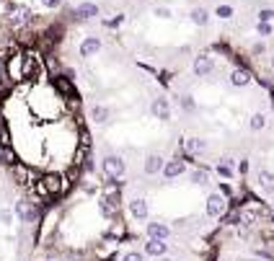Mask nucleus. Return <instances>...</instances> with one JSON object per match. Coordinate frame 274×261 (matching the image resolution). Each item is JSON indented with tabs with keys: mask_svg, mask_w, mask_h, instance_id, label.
Here are the masks:
<instances>
[{
	"mask_svg": "<svg viewBox=\"0 0 274 261\" xmlns=\"http://www.w3.org/2000/svg\"><path fill=\"white\" fill-rule=\"evenodd\" d=\"M101 168H104V174L109 176V178H122L124 176V161L119 155H106L104 161H101Z\"/></svg>",
	"mask_w": 274,
	"mask_h": 261,
	"instance_id": "1",
	"label": "nucleus"
},
{
	"mask_svg": "<svg viewBox=\"0 0 274 261\" xmlns=\"http://www.w3.org/2000/svg\"><path fill=\"white\" fill-rule=\"evenodd\" d=\"M8 21H10V26L18 29V26H26L29 21H31V10L26 5H10L8 10Z\"/></svg>",
	"mask_w": 274,
	"mask_h": 261,
	"instance_id": "2",
	"label": "nucleus"
},
{
	"mask_svg": "<svg viewBox=\"0 0 274 261\" xmlns=\"http://www.w3.org/2000/svg\"><path fill=\"white\" fill-rule=\"evenodd\" d=\"M191 70H194V75H197V78H207L215 70V60L210 57V54H199V57H194Z\"/></svg>",
	"mask_w": 274,
	"mask_h": 261,
	"instance_id": "3",
	"label": "nucleus"
},
{
	"mask_svg": "<svg viewBox=\"0 0 274 261\" xmlns=\"http://www.w3.org/2000/svg\"><path fill=\"white\" fill-rule=\"evenodd\" d=\"M96 16H98V5L96 3H81L73 10V18L78 21V24H86V21L96 18Z\"/></svg>",
	"mask_w": 274,
	"mask_h": 261,
	"instance_id": "4",
	"label": "nucleus"
},
{
	"mask_svg": "<svg viewBox=\"0 0 274 261\" xmlns=\"http://www.w3.org/2000/svg\"><path fill=\"white\" fill-rule=\"evenodd\" d=\"M150 111H153V117H158L161 122H168V119H171V106H168V98H163V96L153 98Z\"/></svg>",
	"mask_w": 274,
	"mask_h": 261,
	"instance_id": "5",
	"label": "nucleus"
},
{
	"mask_svg": "<svg viewBox=\"0 0 274 261\" xmlns=\"http://www.w3.org/2000/svg\"><path fill=\"white\" fill-rule=\"evenodd\" d=\"M101 52V39L98 37H86L81 42V57H96Z\"/></svg>",
	"mask_w": 274,
	"mask_h": 261,
	"instance_id": "6",
	"label": "nucleus"
},
{
	"mask_svg": "<svg viewBox=\"0 0 274 261\" xmlns=\"http://www.w3.org/2000/svg\"><path fill=\"white\" fill-rule=\"evenodd\" d=\"M54 88L60 90V93H62L65 98H78L73 81H70V78H65V75H54Z\"/></svg>",
	"mask_w": 274,
	"mask_h": 261,
	"instance_id": "7",
	"label": "nucleus"
},
{
	"mask_svg": "<svg viewBox=\"0 0 274 261\" xmlns=\"http://www.w3.org/2000/svg\"><path fill=\"white\" fill-rule=\"evenodd\" d=\"M223 212H225V197L223 194H210V199H207V215H210V218H220Z\"/></svg>",
	"mask_w": 274,
	"mask_h": 261,
	"instance_id": "8",
	"label": "nucleus"
},
{
	"mask_svg": "<svg viewBox=\"0 0 274 261\" xmlns=\"http://www.w3.org/2000/svg\"><path fill=\"white\" fill-rule=\"evenodd\" d=\"M163 168H166V161H163L161 155H147L145 158V174L147 176H158Z\"/></svg>",
	"mask_w": 274,
	"mask_h": 261,
	"instance_id": "9",
	"label": "nucleus"
},
{
	"mask_svg": "<svg viewBox=\"0 0 274 261\" xmlns=\"http://www.w3.org/2000/svg\"><path fill=\"white\" fill-rule=\"evenodd\" d=\"M184 171H186V163L181 161V158H174V161H168V163H166L163 176H166V178H179Z\"/></svg>",
	"mask_w": 274,
	"mask_h": 261,
	"instance_id": "10",
	"label": "nucleus"
},
{
	"mask_svg": "<svg viewBox=\"0 0 274 261\" xmlns=\"http://www.w3.org/2000/svg\"><path fill=\"white\" fill-rule=\"evenodd\" d=\"M16 212H18V218L24 220V222H34L37 220V207H34L31 202H18V207H16Z\"/></svg>",
	"mask_w": 274,
	"mask_h": 261,
	"instance_id": "11",
	"label": "nucleus"
},
{
	"mask_svg": "<svg viewBox=\"0 0 274 261\" xmlns=\"http://www.w3.org/2000/svg\"><path fill=\"white\" fill-rule=\"evenodd\" d=\"M251 83V73L246 70V67H235V70L230 73V86L235 88H246Z\"/></svg>",
	"mask_w": 274,
	"mask_h": 261,
	"instance_id": "12",
	"label": "nucleus"
},
{
	"mask_svg": "<svg viewBox=\"0 0 274 261\" xmlns=\"http://www.w3.org/2000/svg\"><path fill=\"white\" fill-rule=\"evenodd\" d=\"M42 189L47 191V194H57V191L62 189V178L54 176V174H47V176L42 178Z\"/></svg>",
	"mask_w": 274,
	"mask_h": 261,
	"instance_id": "13",
	"label": "nucleus"
},
{
	"mask_svg": "<svg viewBox=\"0 0 274 261\" xmlns=\"http://www.w3.org/2000/svg\"><path fill=\"white\" fill-rule=\"evenodd\" d=\"M166 251H168V246L161 241V238H150V243L145 246V254H150V256H155V259L163 256Z\"/></svg>",
	"mask_w": 274,
	"mask_h": 261,
	"instance_id": "14",
	"label": "nucleus"
},
{
	"mask_svg": "<svg viewBox=\"0 0 274 261\" xmlns=\"http://www.w3.org/2000/svg\"><path fill=\"white\" fill-rule=\"evenodd\" d=\"M189 18H191L194 26H207L210 24V10L207 8H194L189 13Z\"/></svg>",
	"mask_w": 274,
	"mask_h": 261,
	"instance_id": "15",
	"label": "nucleus"
},
{
	"mask_svg": "<svg viewBox=\"0 0 274 261\" xmlns=\"http://www.w3.org/2000/svg\"><path fill=\"white\" fill-rule=\"evenodd\" d=\"M130 212H132V218L145 220V218H147V202H145V199H132V202H130Z\"/></svg>",
	"mask_w": 274,
	"mask_h": 261,
	"instance_id": "16",
	"label": "nucleus"
},
{
	"mask_svg": "<svg viewBox=\"0 0 274 261\" xmlns=\"http://www.w3.org/2000/svg\"><path fill=\"white\" fill-rule=\"evenodd\" d=\"M259 186L267 191V194H274V174L272 171H261L259 174Z\"/></svg>",
	"mask_w": 274,
	"mask_h": 261,
	"instance_id": "17",
	"label": "nucleus"
},
{
	"mask_svg": "<svg viewBox=\"0 0 274 261\" xmlns=\"http://www.w3.org/2000/svg\"><path fill=\"white\" fill-rule=\"evenodd\" d=\"M168 228H166V225L163 222H150V225H147V235H150V238H161V241H163V238H168Z\"/></svg>",
	"mask_w": 274,
	"mask_h": 261,
	"instance_id": "18",
	"label": "nucleus"
},
{
	"mask_svg": "<svg viewBox=\"0 0 274 261\" xmlns=\"http://www.w3.org/2000/svg\"><path fill=\"white\" fill-rule=\"evenodd\" d=\"M186 150H189V155L204 153V150H207V142L199 140V137H189V140H186Z\"/></svg>",
	"mask_w": 274,
	"mask_h": 261,
	"instance_id": "19",
	"label": "nucleus"
},
{
	"mask_svg": "<svg viewBox=\"0 0 274 261\" xmlns=\"http://www.w3.org/2000/svg\"><path fill=\"white\" fill-rule=\"evenodd\" d=\"M191 181H194V184H199V186L210 184V171H207V168H197V171L191 174Z\"/></svg>",
	"mask_w": 274,
	"mask_h": 261,
	"instance_id": "20",
	"label": "nucleus"
},
{
	"mask_svg": "<svg viewBox=\"0 0 274 261\" xmlns=\"http://www.w3.org/2000/svg\"><path fill=\"white\" fill-rule=\"evenodd\" d=\"M248 127L254 130V132H261V130L267 127V117L264 114H254V117H251V122H248Z\"/></svg>",
	"mask_w": 274,
	"mask_h": 261,
	"instance_id": "21",
	"label": "nucleus"
},
{
	"mask_svg": "<svg viewBox=\"0 0 274 261\" xmlns=\"http://www.w3.org/2000/svg\"><path fill=\"white\" fill-rule=\"evenodd\" d=\"M93 122L96 124H106L109 122V109L106 106H93Z\"/></svg>",
	"mask_w": 274,
	"mask_h": 261,
	"instance_id": "22",
	"label": "nucleus"
},
{
	"mask_svg": "<svg viewBox=\"0 0 274 261\" xmlns=\"http://www.w3.org/2000/svg\"><path fill=\"white\" fill-rule=\"evenodd\" d=\"M218 174L223 178H230L233 176V161H230V158H223V163L218 166Z\"/></svg>",
	"mask_w": 274,
	"mask_h": 261,
	"instance_id": "23",
	"label": "nucleus"
},
{
	"mask_svg": "<svg viewBox=\"0 0 274 261\" xmlns=\"http://www.w3.org/2000/svg\"><path fill=\"white\" fill-rule=\"evenodd\" d=\"M233 13H235V10H233V5H225V3L215 8V16H218V18H223V21L233 18Z\"/></svg>",
	"mask_w": 274,
	"mask_h": 261,
	"instance_id": "24",
	"label": "nucleus"
},
{
	"mask_svg": "<svg viewBox=\"0 0 274 261\" xmlns=\"http://www.w3.org/2000/svg\"><path fill=\"white\" fill-rule=\"evenodd\" d=\"M256 18L264 21V24H272V21H274V8H261Z\"/></svg>",
	"mask_w": 274,
	"mask_h": 261,
	"instance_id": "25",
	"label": "nucleus"
},
{
	"mask_svg": "<svg viewBox=\"0 0 274 261\" xmlns=\"http://www.w3.org/2000/svg\"><path fill=\"white\" fill-rule=\"evenodd\" d=\"M256 31H259V37H272L274 26H272V24H264V21H259V24H256Z\"/></svg>",
	"mask_w": 274,
	"mask_h": 261,
	"instance_id": "26",
	"label": "nucleus"
},
{
	"mask_svg": "<svg viewBox=\"0 0 274 261\" xmlns=\"http://www.w3.org/2000/svg\"><path fill=\"white\" fill-rule=\"evenodd\" d=\"M181 106H184L186 111H194V101H191V96H181Z\"/></svg>",
	"mask_w": 274,
	"mask_h": 261,
	"instance_id": "27",
	"label": "nucleus"
},
{
	"mask_svg": "<svg viewBox=\"0 0 274 261\" xmlns=\"http://www.w3.org/2000/svg\"><path fill=\"white\" fill-rule=\"evenodd\" d=\"M0 142H8V127H5V122H0Z\"/></svg>",
	"mask_w": 274,
	"mask_h": 261,
	"instance_id": "28",
	"label": "nucleus"
},
{
	"mask_svg": "<svg viewBox=\"0 0 274 261\" xmlns=\"http://www.w3.org/2000/svg\"><path fill=\"white\" fill-rule=\"evenodd\" d=\"M155 16H158V18H171V10L161 5V8H155Z\"/></svg>",
	"mask_w": 274,
	"mask_h": 261,
	"instance_id": "29",
	"label": "nucleus"
},
{
	"mask_svg": "<svg viewBox=\"0 0 274 261\" xmlns=\"http://www.w3.org/2000/svg\"><path fill=\"white\" fill-rule=\"evenodd\" d=\"M42 5H44V8H60L62 0H42Z\"/></svg>",
	"mask_w": 274,
	"mask_h": 261,
	"instance_id": "30",
	"label": "nucleus"
},
{
	"mask_svg": "<svg viewBox=\"0 0 274 261\" xmlns=\"http://www.w3.org/2000/svg\"><path fill=\"white\" fill-rule=\"evenodd\" d=\"M238 220H241V215H238V212H233V215H228V218H225L228 225H238Z\"/></svg>",
	"mask_w": 274,
	"mask_h": 261,
	"instance_id": "31",
	"label": "nucleus"
},
{
	"mask_svg": "<svg viewBox=\"0 0 274 261\" xmlns=\"http://www.w3.org/2000/svg\"><path fill=\"white\" fill-rule=\"evenodd\" d=\"M264 49H267V47H264V42H256L254 47H251V52H254V54H264Z\"/></svg>",
	"mask_w": 274,
	"mask_h": 261,
	"instance_id": "32",
	"label": "nucleus"
},
{
	"mask_svg": "<svg viewBox=\"0 0 274 261\" xmlns=\"http://www.w3.org/2000/svg\"><path fill=\"white\" fill-rule=\"evenodd\" d=\"M122 261H142V254H137V251H132V254H127Z\"/></svg>",
	"mask_w": 274,
	"mask_h": 261,
	"instance_id": "33",
	"label": "nucleus"
},
{
	"mask_svg": "<svg viewBox=\"0 0 274 261\" xmlns=\"http://www.w3.org/2000/svg\"><path fill=\"white\" fill-rule=\"evenodd\" d=\"M122 21H124V16H117V18H111V21H109V24H106V26H119V24H122Z\"/></svg>",
	"mask_w": 274,
	"mask_h": 261,
	"instance_id": "34",
	"label": "nucleus"
},
{
	"mask_svg": "<svg viewBox=\"0 0 274 261\" xmlns=\"http://www.w3.org/2000/svg\"><path fill=\"white\" fill-rule=\"evenodd\" d=\"M5 78H8V75H5L3 70H0V90H3V88L8 86V81H5Z\"/></svg>",
	"mask_w": 274,
	"mask_h": 261,
	"instance_id": "35",
	"label": "nucleus"
},
{
	"mask_svg": "<svg viewBox=\"0 0 274 261\" xmlns=\"http://www.w3.org/2000/svg\"><path fill=\"white\" fill-rule=\"evenodd\" d=\"M272 111H274V88H272Z\"/></svg>",
	"mask_w": 274,
	"mask_h": 261,
	"instance_id": "36",
	"label": "nucleus"
},
{
	"mask_svg": "<svg viewBox=\"0 0 274 261\" xmlns=\"http://www.w3.org/2000/svg\"><path fill=\"white\" fill-rule=\"evenodd\" d=\"M272 70H274V54H272Z\"/></svg>",
	"mask_w": 274,
	"mask_h": 261,
	"instance_id": "37",
	"label": "nucleus"
},
{
	"mask_svg": "<svg viewBox=\"0 0 274 261\" xmlns=\"http://www.w3.org/2000/svg\"><path fill=\"white\" fill-rule=\"evenodd\" d=\"M158 261H171V259H158Z\"/></svg>",
	"mask_w": 274,
	"mask_h": 261,
	"instance_id": "38",
	"label": "nucleus"
}]
</instances>
